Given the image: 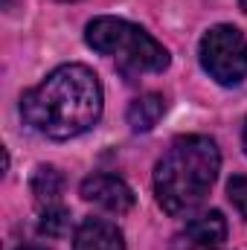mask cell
<instances>
[{
	"instance_id": "cell-1",
	"label": "cell",
	"mask_w": 247,
	"mask_h": 250,
	"mask_svg": "<svg viewBox=\"0 0 247 250\" xmlns=\"http://www.w3.org/2000/svg\"><path fill=\"white\" fill-rule=\"evenodd\" d=\"M102 102V84L90 67L62 64L38 87L23 93L21 117L50 140H70L99 123Z\"/></svg>"
},
{
	"instance_id": "cell-2",
	"label": "cell",
	"mask_w": 247,
	"mask_h": 250,
	"mask_svg": "<svg viewBox=\"0 0 247 250\" xmlns=\"http://www.w3.org/2000/svg\"><path fill=\"white\" fill-rule=\"evenodd\" d=\"M221 151L204 134L178 137L154 166V195L169 215L195 212L218 178Z\"/></svg>"
},
{
	"instance_id": "cell-3",
	"label": "cell",
	"mask_w": 247,
	"mask_h": 250,
	"mask_svg": "<svg viewBox=\"0 0 247 250\" xmlns=\"http://www.w3.org/2000/svg\"><path fill=\"white\" fill-rule=\"evenodd\" d=\"M84 41L90 50L99 56L114 59L117 67L125 76H140V73H163L169 67V50L148 35L143 26L123 21V18H93L84 29Z\"/></svg>"
},
{
	"instance_id": "cell-4",
	"label": "cell",
	"mask_w": 247,
	"mask_h": 250,
	"mask_svg": "<svg viewBox=\"0 0 247 250\" xmlns=\"http://www.w3.org/2000/svg\"><path fill=\"white\" fill-rule=\"evenodd\" d=\"M201 67L209 73V79H215L224 87L242 84L247 76V41L242 29L230 26V23H218L212 29H206V35L201 38Z\"/></svg>"
},
{
	"instance_id": "cell-5",
	"label": "cell",
	"mask_w": 247,
	"mask_h": 250,
	"mask_svg": "<svg viewBox=\"0 0 247 250\" xmlns=\"http://www.w3.org/2000/svg\"><path fill=\"white\" fill-rule=\"evenodd\" d=\"M82 198L108 209V212H114V215H123L134 207V192L117 175H90V178H84L82 181Z\"/></svg>"
},
{
	"instance_id": "cell-6",
	"label": "cell",
	"mask_w": 247,
	"mask_h": 250,
	"mask_svg": "<svg viewBox=\"0 0 247 250\" xmlns=\"http://www.w3.org/2000/svg\"><path fill=\"white\" fill-rule=\"evenodd\" d=\"M224 239H227V218L218 209H209V212H201L198 218H192L175 242L186 245V248L209 250V248H218Z\"/></svg>"
},
{
	"instance_id": "cell-7",
	"label": "cell",
	"mask_w": 247,
	"mask_h": 250,
	"mask_svg": "<svg viewBox=\"0 0 247 250\" xmlns=\"http://www.w3.org/2000/svg\"><path fill=\"white\" fill-rule=\"evenodd\" d=\"M73 250H125V236L114 221L84 218L73 233Z\"/></svg>"
},
{
	"instance_id": "cell-8",
	"label": "cell",
	"mask_w": 247,
	"mask_h": 250,
	"mask_svg": "<svg viewBox=\"0 0 247 250\" xmlns=\"http://www.w3.org/2000/svg\"><path fill=\"white\" fill-rule=\"evenodd\" d=\"M163 111H166V99L160 96V93H143V96H137L131 105H128V125H131V131H151L154 125L160 123V117H163Z\"/></svg>"
},
{
	"instance_id": "cell-9",
	"label": "cell",
	"mask_w": 247,
	"mask_h": 250,
	"mask_svg": "<svg viewBox=\"0 0 247 250\" xmlns=\"http://www.w3.org/2000/svg\"><path fill=\"white\" fill-rule=\"evenodd\" d=\"M29 189L35 195V204L41 209L47 207H56L62 204V192H64V175L56 169V166H38L32 181H29Z\"/></svg>"
},
{
	"instance_id": "cell-10",
	"label": "cell",
	"mask_w": 247,
	"mask_h": 250,
	"mask_svg": "<svg viewBox=\"0 0 247 250\" xmlns=\"http://www.w3.org/2000/svg\"><path fill=\"white\" fill-rule=\"evenodd\" d=\"M67 230H70V212H67V207L56 204V207L41 209V218H38V233H41V236L59 239Z\"/></svg>"
},
{
	"instance_id": "cell-11",
	"label": "cell",
	"mask_w": 247,
	"mask_h": 250,
	"mask_svg": "<svg viewBox=\"0 0 247 250\" xmlns=\"http://www.w3.org/2000/svg\"><path fill=\"white\" fill-rule=\"evenodd\" d=\"M227 195H230L233 207L242 212V218H247V175H233L227 184Z\"/></svg>"
},
{
	"instance_id": "cell-12",
	"label": "cell",
	"mask_w": 247,
	"mask_h": 250,
	"mask_svg": "<svg viewBox=\"0 0 247 250\" xmlns=\"http://www.w3.org/2000/svg\"><path fill=\"white\" fill-rule=\"evenodd\" d=\"M172 250H198V248H186V245H178V242H175V248ZM209 250H218V248H209Z\"/></svg>"
},
{
	"instance_id": "cell-13",
	"label": "cell",
	"mask_w": 247,
	"mask_h": 250,
	"mask_svg": "<svg viewBox=\"0 0 247 250\" xmlns=\"http://www.w3.org/2000/svg\"><path fill=\"white\" fill-rule=\"evenodd\" d=\"M18 250H47V248H38V245H26V248H18Z\"/></svg>"
},
{
	"instance_id": "cell-14",
	"label": "cell",
	"mask_w": 247,
	"mask_h": 250,
	"mask_svg": "<svg viewBox=\"0 0 247 250\" xmlns=\"http://www.w3.org/2000/svg\"><path fill=\"white\" fill-rule=\"evenodd\" d=\"M242 140H245V154H247V123H245V137Z\"/></svg>"
},
{
	"instance_id": "cell-15",
	"label": "cell",
	"mask_w": 247,
	"mask_h": 250,
	"mask_svg": "<svg viewBox=\"0 0 247 250\" xmlns=\"http://www.w3.org/2000/svg\"><path fill=\"white\" fill-rule=\"evenodd\" d=\"M239 3H242V9H245V12H247V0H239Z\"/></svg>"
}]
</instances>
